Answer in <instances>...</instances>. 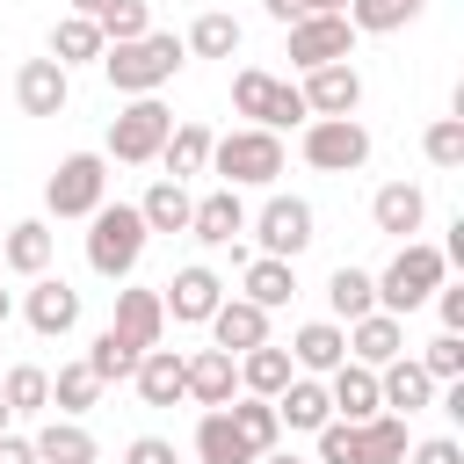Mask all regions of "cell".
<instances>
[{
	"label": "cell",
	"instance_id": "50",
	"mask_svg": "<svg viewBox=\"0 0 464 464\" xmlns=\"http://www.w3.org/2000/svg\"><path fill=\"white\" fill-rule=\"evenodd\" d=\"M109 7H116V0H72V14H87V22H102Z\"/></svg>",
	"mask_w": 464,
	"mask_h": 464
},
{
	"label": "cell",
	"instance_id": "5",
	"mask_svg": "<svg viewBox=\"0 0 464 464\" xmlns=\"http://www.w3.org/2000/svg\"><path fill=\"white\" fill-rule=\"evenodd\" d=\"M210 167L225 174V188H268L283 174V138L276 130H232L210 138Z\"/></svg>",
	"mask_w": 464,
	"mask_h": 464
},
{
	"label": "cell",
	"instance_id": "26",
	"mask_svg": "<svg viewBox=\"0 0 464 464\" xmlns=\"http://www.w3.org/2000/svg\"><path fill=\"white\" fill-rule=\"evenodd\" d=\"M326 399H334V420H370V413H384V406H377V370H362V362H341L334 384H326Z\"/></svg>",
	"mask_w": 464,
	"mask_h": 464
},
{
	"label": "cell",
	"instance_id": "49",
	"mask_svg": "<svg viewBox=\"0 0 464 464\" xmlns=\"http://www.w3.org/2000/svg\"><path fill=\"white\" fill-rule=\"evenodd\" d=\"M261 7H268V14H276V22H283V29H290V22H304V14H312V7H304V0H261Z\"/></svg>",
	"mask_w": 464,
	"mask_h": 464
},
{
	"label": "cell",
	"instance_id": "39",
	"mask_svg": "<svg viewBox=\"0 0 464 464\" xmlns=\"http://www.w3.org/2000/svg\"><path fill=\"white\" fill-rule=\"evenodd\" d=\"M181 51H188V58H232V51H239V22L210 7V14L188 22V44H181Z\"/></svg>",
	"mask_w": 464,
	"mask_h": 464
},
{
	"label": "cell",
	"instance_id": "27",
	"mask_svg": "<svg viewBox=\"0 0 464 464\" xmlns=\"http://www.w3.org/2000/svg\"><path fill=\"white\" fill-rule=\"evenodd\" d=\"M130 384H138L145 406H174V399H181V355H174V348H145L138 370H130Z\"/></svg>",
	"mask_w": 464,
	"mask_h": 464
},
{
	"label": "cell",
	"instance_id": "21",
	"mask_svg": "<svg viewBox=\"0 0 464 464\" xmlns=\"http://www.w3.org/2000/svg\"><path fill=\"white\" fill-rule=\"evenodd\" d=\"M348 355H355L362 370H384L392 355H406V326H399L392 312H362V319L348 326Z\"/></svg>",
	"mask_w": 464,
	"mask_h": 464
},
{
	"label": "cell",
	"instance_id": "32",
	"mask_svg": "<svg viewBox=\"0 0 464 464\" xmlns=\"http://www.w3.org/2000/svg\"><path fill=\"white\" fill-rule=\"evenodd\" d=\"M290 297H297V268H290V261H268V254H254V261H246V304L276 312V304H290Z\"/></svg>",
	"mask_w": 464,
	"mask_h": 464
},
{
	"label": "cell",
	"instance_id": "22",
	"mask_svg": "<svg viewBox=\"0 0 464 464\" xmlns=\"http://www.w3.org/2000/svg\"><path fill=\"white\" fill-rule=\"evenodd\" d=\"M370 218H377V232L413 239V232H420V218H428V196H420L413 181H384V188L370 196Z\"/></svg>",
	"mask_w": 464,
	"mask_h": 464
},
{
	"label": "cell",
	"instance_id": "51",
	"mask_svg": "<svg viewBox=\"0 0 464 464\" xmlns=\"http://www.w3.org/2000/svg\"><path fill=\"white\" fill-rule=\"evenodd\" d=\"M312 14H348V0H304Z\"/></svg>",
	"mask_w": 464,
	"mask_h": 464
},
{
	"label": "cell",
	"instance_id": "53",
	"mask_svg": "<svg viewBox=\"0 0 464 464\" xmlns=\"http://www.w3.org/2000/svg\"><path fill=\"white\" fill-rule=\"evenodd\" d=\"M7 312H14V297H7V290H0V326H7Z\"/></svg>",
	"mask_w": 464,
	"mask_h": 464
},
{
	"label": "cell",
	"instance_id": "54",
	"mask_svg": "<svg viewBox=\"0 0 464 464\" xmlns=\"http://www.w3.org/2000/svg\"><path fill=\"white\" fill-rule=\"evenodd\" d=\"M7 420H14V413H7V399H0V435H7Z\"/></svg>",
	"mask_w": 464,
	"mask_h": 464
},
{
	"label": "cell",
	"instance_id": "31",
	"mask_svg": "<svg viewBox=\"0 0 464 464\" xmlns=\"http://www.w3.org/2000/svg\"><path fill=\"white\" fill-rule=\"evenodd\" d=\"M160 160H167V181L203 174V167H210V130H203V123H174L167 145H160Z\"/></svg>",
	"mask_w": 464,
	"mask_h": 464
},
{
	"label": "cell",
	"instance_id": "38",
	"mask_svg": "<svg viewBox=\"0 0 464 464\" xmlns=\"http://www.w3.org/2000/svg\"><path fill=\"white\" fill-rule=\"evenodd\" d=\"M138 355H145V348H130V341H123L116 326H102V334H94V348H87L80 362H87V370H94L102 384H123V377L138 370Z\"/></svg>",
	"mask_w": 464,
	"mask_h": 464
},
{
	"label": "cell",
	"instance_id": "12",
	"mask_svg": "<svg viewBox=\"0 0 464 464\" xmlns=\"http://www.w3.org/2000/svg\"><path fill=\"white\" fill-rule=\"evenodd\" d=\"M160 304H167V319H181V326H210V312L225 304V283H218V268L188 261V268H174V283L160 290Z\"/></svg>",
	"mask_w": 464,
	"mask_h": 464
},
{
	"label": "cell",
	"instance_id": "33",
	"mask_svg": "<svg viewBox=\"0 0 464 464\" xmlns=\"http://www.w3.org/2000/svg\"><path fill=\"white\" fill-rule=\"evenodd\" d=\"M196 457H203V464H261V457H254V450L239 442V428L225 420V406L196 420Z\"/></svg>",
	"mask_w": 464,
	"mask_h": 464
},
{
	"label": "cell",
	"instance_id": "11",
	"mask_svg": "<svg viewBox=\"0 0 464 464\" xmlns=\"http://www.w3.org/2000/svg\"><path fill=\"white\" fill-rule=\"evenodd\" d=\"M254 239H261L268 261H297L312 246V203L304 196H268L261 218H254Z\"/></svg>",
	"mask_w": 464,
	"mask_h": 464
},
{
	"label": "cell",
	"instance_id": "41",
	"mask_svg": "<svg viewBox=\"0 0 464 464\" xmlns=\"http://www.w3.org/2000/svg\"><path fill=\"white\" fill-rule=\"evenodd\" d=\"M0 399H7V413H44V406H51V370H36V362L7 370Z\"/></svg>",
	"mask_w": 464,
	"mask_h": 464
},
{
	"label": "cell",
	"instance_id": "45",
	"mask_svg": "<svg viewBox=\"0 0 464 464\" xmlns=\"http://www.w3.org/2000/svg\"><path fill=\"white\" fill-rule=\"evenodd\" d=\"M406 457H413V464H464V442H457V435H428V442H413Z\"/></svg>",
	"mask_w": 464,
	"mask_h": 464
},
{
	"label": "cell",
	"instance_id": "16",
	"mask_svg": "<svg viewBox=\"0 0 464 464\" xmlns=\"http://www.w3.org/2000/svg\"><path fill=\"white\" fill-rule=\"evenodd\" d=\"M341 362H348V334H341L334 319L297 326V341H290V370H297V377H334Z\"/></svg>",
	"mask_w": 464,
	"mask_h": 464
},
{
	"label": "cell",
	"instance_id": "46",
	"mask_svg": "<svg viewBox=\"0 0 464 464\" xmlns=\"http://www.w3.org/2000/svg\"><path fill=\"white\" fill-rule=\"evenodd\" d=\"M123 464H181V457H174V442H167V435H138V442L123 450Z\"/></svg>",
	"mask_w": 464,
	"mask_h": 464
},
{
	"label": "cell",
	"instance_id": "13",
	"mask_svg": "<svg viewBox=\"0 0 464 464\" xmlns=\"http://www.w3.org/2000/svg\"><path fill=\"white\" fill-rule=\"evenodd\" d=\"M22 319H29V334L58 341V334H72V326H80V290H72L65 276H36V283H29V297H22Z\"/></svg>",
	"mask_w": 464,
	"mask_h": 464
},
{
	"label": "cell",
	"instance_id": "6",
	"mask_svg": "<svg viewBox=\"0 0 464 464\" xmlns=\"http://www.w3.org/2000/svg\"><path fill=\"white\" fill-rule=\"evenodd\" d=\"M109 203V160L102 152H65L58 174L44 181V210L51 218H94Z\"/></svg>",
	"mask_w": 464,
	"mask_h": 464
},
{
	"label": "cell",
	"instance_id": "23",
	"mask_svg": "<svg viewBox=\"0 0 464 464\" xmlns=\"http://www.w3.org/2000/svg\"><path fill=\"white\" fill-rule=\"evenodd\" d=\"M210 334H218V348H225V355H246V348H261V341H268V312H261V304H246V297H225V304L210 312Z\"/></svg>",
	"mask_w": 464,
	"mask_h": 464
},
{
	"label": "cell",
	"instance_id": "1",
	"mask_svg": "<svg viewBox=\"0 0 464 464\" xmlns=\"http://www.w3.org/2000/svg\"><path fill=\"white\" fill-rule=\"evenodd\" d=\"M181 58H188V51H181V36L145 29L138 44H109V51H102V72H109V87H116V94H130V102H138V94H160V87L181 72Z\"/></svg>",
	"mask_w": 464,
	"mask_h": 464
},
{
	"label": "cell",
	"instance_id": "8",
	"mask_svg": "<svg viewBox=\"0 0 464 464\" xmlns=\"http://www.w3.org/2000/svg\"><path fill=\"white\" fill-rule=\"evenodd\" d=\"M232 109H239V116H254V130H283V123H304V116H312V109H304V94H297L290 80L261 72V65H246V72L232 80Z\"/></svg>",
	"mask_w": 464,
	"mask_h": 464
},
{
	"label": "cell",
	"instance_id": "19",
	"mask_svg": "<svg viewBox=\"0 0 464 464\" xmlns=\"http://www.w3.org/2000/svg\"><path fill=\"white\" fill-rule=\"evenodd\" d=\"M188 232H196L203 246H232V239L246 232V203H239V188H210V196L188 210Z\"/></svg>",
	"mask_w": 464,
	"mask_h": 464
},
{
	"label": "cell",
	"instance_id": "7",
	"mask_svg": "<svg viewBox=\"0 0 464 464\" xmlns=\"http://www.w3.org/2000/svg\"><path fill=\"white\" fill-rule=\"evenodd\" d=\"M167 130H174V109H167L160 94H138V102L116 109V123H109V160H116V167H145V160H160Z\"/></svg>",
	"mask_w": 464,
	"mask_h": 464
},
{
	"label": "cell",
	"instance_id": "42",
	"mask_svg": "<svg viewBox=\"0 0 464 464\" xmlns=\"http://www.w3.org/2000/svg\"><path fill=\"white\" fill-rule=\"evenodd\" d=\"M94 29H102V44H138V36L152 29V14H145V0H116Z\"/></svg>",
	"mask_w": 464,
	"mask_h": 464
},
{
	"label": "cell",
	"instance_id": "17",
	"mask_svg": "<svg viewBox=\"0 0 464 464\" xmlns=\"http://www.w3.org/2000/svg\"><path fill=\"white\" fill-rule=\"evenodd\" d=\"M304 109L312 116H355V102H362V72L355 65H319V72H304Z\"/></svg>",
	"mask_w": 464,
	"mask_h": 464
},
{
	"label": "cell",
	"instance_id": "47",
	"mask_svg": "<svg viewBox=\"0 0 464 464\" xmlns=\"http://www.w3.org/2000/svg\"><path fill=\"white\" fill-rule=\"evenodd\" d=\"M435 312H442V334H464V283H442L435 290Z\"/></svg>",
	"mask_w": 464,
	"mask_h": 464
},
{
	"label": "cell",
	"instance_id": "10",
	"mask_svg": "<svg viewBox=\"0 0 464 464\" xmlns=\"http://www.w3.org/2000/svg\"><path fill=\"white\" fill-rule=\"evenodd\" d=\"M348 51H355L348 14H304V22H290V65H297V72L348 65Z\"/></svg>",
	"mask_w": 464,
	"mask_h": 464
},
{
	"label": "cell",
	"instance_id": "14",
	"mask_svg": "<svg viewBox=\"0 0 464 464\" xmlns=\"http://www.w3.org/2000/svg\"><path fill=\"white\" fill-rule=\"evenodd\" d=\"M232 384H239V362L225 355V348H196V355H181V399H196V406H232Z\"/></svg>",
	"mask_w": 464,
	"mask_h": 464
},
{
	"label": "cell",
	"instance_id": "48",
	"mask_svg": "<svg viewBox=\"0 0 464 464\" xmlns=\"http://www.w3.org/2000/svg\"><path fill=\"white\" fill-rule=\"evenodd\" d=\"M0 464H36V450H29V435H0Z\"/></svg>",
	"mask_w": 464,
	"mask_h": 464
},
{
	"label": "cell",
	"instance_id": "15",
	"mask_svg": "<svg viewBox=\"0 0 464 464\" xmlns=\"http://www.w3.org/2000/svg\"><path fill=\"white\" fill-rule=\"evenodd\" d=\"M14 102H22V116H58V109L72 102V72H65L58 58H22Z\"/></svg>",
	"mask_w": 464,
	"mask_h": 464
},
{
	"label": "cell",
	"instance_id": "44",
	"mask_svg": "<svg viewBox=\"0 0 464 464\" xmlns=\"http://www.w3.org/2000/svg\"><path fill=\"white\" fill-rule=\"evenodd\" d=\"M420 370H428L435 384H457V377H464V334H435L428 355H420Z\"/></svg>",
	"mask_w": 464,
	"mask_h": 464
},
{
	"label": "cell",
	"instance_id": "2",
	"mask_svg": "<svg viewBox=\"0 0 464 464\" xmlns=\"http://www.w3.org/2000/svg\"><path fill=\"white\" fill-rule=\"evenodd\" d=\"M319 464H406V420L399 413L326 420L319 428Z\"/></svg>",
	"mask_w": 464,
	"mask_h": 464
},
{
	"label": "cell",
	"instance_id": "40",
	"mask_svg": "<svg viewBox=\"0 0 464 464\" xmlns=\"http://www.w3.org/2000/svg\"><path fill=\"white\" fill-rule=\"evenodd\" d=\"M94 399H102V377H94L87 362H65V370L51 377V406H58L65 420H72V413H87Z\"/></svg>",
	"mask_w": 464,
	"mask_h": 464
},
{
	"label": "cell",
	"instance_id": "35",
	"mask_svg": "<svg viewBox=\"0 0 464 464\" xmlns=\"http://www.w3.org/2000/svg\"><path fill=\"white\" fill-rule=\"evenodd\" d=\"M225 420L239 428V442H246L254 457H268V450H276V435H283V420H276V406H268V399H232V406H225Z\"/></svg>",
	"mask_w": 464,
	"mask_h": 464
},
{
	"label": "cell",
	"instance_id": "30",
	"mask_svg": "<svg viewBox=\"0 0 464 464\" xmlns=\"http://www.w3.org/2000/svg\"><path fill=\"white\" fill-rule=\"evenodd\" d=\"M290 377H297V370H290V348H268V341H261V348L239 355V384H246V399H276Z\"/></svg>",
	"mask_w": 464,
	"mask_h": 464
},
{
	"label": "cell",
	"instance_id": "52",
	"mask_svg": "<svg viewBox=\"0 0 464 464\" xmlns=\"http://www.w3.org/2000/svg\"><path fill=\"white\" fill-rule=\"evenodd\" d=\"M261 464H304V457H290V450H268V457H261Z\"/></svg>",
	"mask_w": 464,
	"mask_h": 464
},
{
	"label": "cell",
	"instance_id": "34",
	"mask_svg": "<svg viewBox=\"0 0 464 464\" xmlns=\"http://www.w3.org/2000/svg\"><path fill=\"white\" fill-rule=\"evenodd\" d=\"M326 304H334V319H348V326H355L362 312H377V283H370L362 268H348V261H341V268L326 276Z\"/></svg>",
	"mask_w": 464,
	"mask_h": 464
},
{
	"label": "cell",
	"instance_id": "25",
	"mask_svg": "<svg viewBox=\"0 0 464 464\" xmlns=\"http://www.w3.org/2000/svg\"><path fill=\"white\" fill-rule=\"evenodd\" d=\"M0 261L14 268V276H44L51 268V225L44 218H22V225H7V239H0Z\"/></svg>",
	"mask_w": 464,
	"mask_h": 464
},
{
	"label": "cell",
	"instance_id": "29",
	"mask_svg": "<svg viewBox=\"0 0 464 464\" xmlns=\"http://www.w3.org/2000/svg\"><path fill=\"white\" fill-rule=\"evenodd\" d=\"M188 210H196V196L181 188V181H152L145 188V203H138V218H145V232H188Z\"/></svg>",
	"mask_w": 464,
	"mask_h": 464
},
{
	"label": "cell",
	"instance_id": "4",
	"mask_svg": "<svg viewBox=\"0 0 464 464\" xmlns=\"http://www.w3.org/2000/svg\"><path fill=\"white\" fill-rule=\"evenodd\" d=\"M442 246H420V239H406L399 254H392V268L384 276H370L377 283V312H392V319H406V312H420L435 290H442Z\"/></svg>",
	"mask_w": 464,
	"mask_h": 464
},
{
	"label": "cell",
	"instance_id": "37",
	"mask_svg": "<svg viewBox=\"0 0 464 464\" xmlns=\"http://www.w3.org/2000/svg\"><path fill=\"white\" fill-rule=\"evenodd\" d=\"M102 51H109V44H102V29H94L87 14H65V22L51 29V58H58L65 72H72V65H87V58H102Z\"/></svg>",
	"mask_w": 464,
	"mask_h": 464
},
{
	"label": "cell",
	"instance_id": "3",
	"mask_svg": "<svg viewBox=\"0 0 464 464\" xmlns=\"http://www.w3.org/2000/svg\"><path fill=\"white\" fill-rule=\"evenodd\" d=\"M145 218H138V203H102L94 218H87V268L94 276H109V283H123L130 268H138V254H145Z\"/></svg>",
	"mask_w": 464,
	"mask_h": 464
},
{
	"label": "cell",
	"instance_id": "24",
	"mask_svg": "<svg viewBox=\"0 0 464 464\" xmlns=\"http://www.w3.org/2000/svg\"><path fill=\"white\" fill-rule=\"evenodd\" d=\"M377 406H399V413H420V406H435V377H428L420 362H406V355H392V362L377 370Z\"/></svg>",
	"mask_w": 464,
	"mask_h": 464
},
{
	"label": "cell",
	"instance_id": "43",
	"mask_svg": "<svg viewBox=\"0 0 464 464\" xmlns=\"http://www.w3.org/2000/svg\"><path fill=\"white\" fill-rule=\"evenodd\" d=\"M420 152H428L435 167H464V116H435L428 138H420Z\"/></svg>",
	"mask_w": 464,
	"mask_h": 464
},
{
	"label": "cell",
	"instance_id": "28",
	"mask_svg": "<svg viewBox=\"0 0 464 464\" xmlns=\"http://www.w3.org/2000/svg\"><path fill=\"white\" fill-rule=\"evenodd\" d=\"M29 450H36V464H94V435L80 420H44L29 435Z\"/></svg>",
	"mask_w": 464,
	"mask_h": 464
},
{
	"label": "cell",
	"instance_id": "20",
	"mask_svg": "<svg viewBox=\"0 0 464 464\" xmlns=\"http://www.w3.org/2000/svg\"><path fill=\"white\" fill-rule=\"evenodd\" d=\"M130 348H160V334H167V304H160V290H116V319H109Z\"/></svg>",
	"mask_w": 464,
	"mask_h": 464
},
{
	"label": "cell",
	"instance_id": "9",
	"mask_svg": "<svg viewBox=\"0 0 464 464\" xmlns=\"http://www.w3.org/2000/svg\"><path fill=\"white\" fill-rule=\"evenodd\" d=\"M304 160H312L319 174H355V167L370 160V130H362L355 116H312V123H304Z\"/></svg>",
	"mask_w": 464,
	"mask_h": 464
},
{
	"label": "cell",
	"instance_id": "36",
	"mask_svg": "<svg viewBox=\"0 0 464 464\" xmlns=\"http://www.w3.org/2000/svg\"><path fill=\"white\" fill-rule=\"evenodd\" d=\"M420 7H428V0H348V29H355V36H392V29H406Z\"/></svg>",
	"mask_w": 464,
	"mask_h": 464
},
{
	"label": "cell",
	"instance_id": "18",
	"mask_svg": "<svg viewBox=\"0 0 464 464\" xmlns=\"http://www.w3.org/2000/svg\"><path fill=\"white\" fill-rule=\"evenodd\" d=\"M268 406H276V420H283V428H297V435H319V428L334 420V399H326V384H319V377H290Z\"/></svg>",
	"mask_w": 464,
	"mask_h": 464
}]
</instances>
